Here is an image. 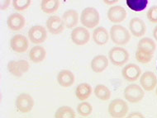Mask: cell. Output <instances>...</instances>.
Here are the masks:
<instances>
[{
	"label": "cell",
	"instance_id": "obj_25",
	"mask_svg": "<svg viewBox=\"0 0 157 118\" xmlns=\"http://www.w3.org/2000/svg\"><path fill=\"white\" fill-rule=\"evenodd\" d=\"M94 95L101 101H108L111 97V90L104 84H98L94 88Z\"/></svg>",
	"mask_w": 157,
	"mask_h": 118
},
{
	"label": "cell",
	"instance_id": "obj_19",
	"mask_svg": "<svg viewBox=\"0 0 157 118\" xmlns=\"http://www.w3.org/2000/svg\"><path fill=\"white\" fill-rule=\"evenodd\" d=\"M90 65L94 73H102L109 66V59L103 55H98L93 58Z\"/></svg>",
	"mask_w": 157,
	"mask_h": 118
},
{
	"label": "cell",
	"instance_id": "obj_21",
	"mask_svg": "<svg viewBox=\"0 0 157 118\" xmlns=\"http://www.w3.org/2000/svg\"><path fill=\"white\" fill-rule=\"evenodd\" d=\"M46 56V51L43 46H35L29 51V58L33 63L38 64L45 59Z\"/></svg>",
	"mask_w": 157,
	"mask_h": 118
},
{
	"label": "cell",
	"instance_id": "obj_27",
	"mask_svg": "<svg viewBox=\"0 0 157 118\" xmlns=\"http://www.w3.org/2000/svg\"><path fill=\"white\" fill-rule=\"evenodd\" d=\"M75 111L68 106H62L59 107L55 114L56 118H75Z\"/></svg>",
	"mask_w": 157,
	"mask_h": 118
},
{
	"label": "cell",
	"instance_id": "obj_24",
	"mask_svg": "<svg viewBox=\"0 0 157 118\" xmlns=\"http://www.w3.org/2000/svg\"><path fill=\"white\" fill-rule=\"evenodd\" d=\"M60 7V0H41V8L46 14L54 13Z\"/></svg>",
	"mask_w": 157,
	"mask_h": 118
},
{
	"label": "cell",
	"instance_id": "obj_28",
	"mask_svg": "<svg viewBox=\"0 0 157 118\" xmlns=\"http://www.w3.org/2000/svg\"><path fill=\"white\" fill-rule=\"evenodd\" d=\"M93 107L90 102L82 101L81 103H79L77 107V112L82 116H88L92 113Z\"/></svg>",
	"mask_w": 157,
	"mask_h": 118
},
{
	"label": "cell",
	"instance_id": "obj_5",
	"mask_svg": "<svg viewBox=\"0 0 157 118\" xmlns=\"http://www.w3.org/2000/svg\"><path fill=\"white\" fill-rule=\"evenodd\" d=\"M128 110L129 107L127 102L120 98L113 100L109 106V113L112 117H124Z\"/></svg>",
	"mask_w": 157,
	"mask_h": 118
},
{
	"label": "cell",
	"instance_id": "obj_14",
	"mask_svg": "<svg viewBox=\"0 0 157 118\" xmlns=\"http://www.w3.org/2000/svg\"><path fill=\"white\" fill-rule=\"evenodd\" d=\"M140 83L146 91H152L157 86V77L151 71H146L140 76Z\"/></svg>",
	"mask_w": 157,
	"mask_h": 118
},
{
	"label": "cell",
	"instance_id": "obj_31",
	"mask_svg": "<svg viewBox=\"0 0 157 118\" xmlns=\"http://www.w3.org/2000/svg\"><path fill=\"white\" fill-rule=\"evenodd\" d=\"M147 18L152 23H157V6H152L148 9L146 13Z\"/></svg>",
	"mask_w": 157,
	"mask_h": 118
},
{
	"label": "cell",
	"instance_id": "obj_13",
	"mask_svg": "<svg viewBox=\"0 0 157 118\" xmlns=\"http://www.w3.org/2000/svg\"><path fill=\"white\" fill-rule=\"evenodd\" d=\"M46 27L52 35L60 34L65 29V24L61 17L56 15L51 16L46 21Z\"/></svg>",
	"mask_w": 157,
	"mask_h": 118
},
{
	"label": "cell",
	"instance_id": "obj_15",
	"mask_svg": "<svg viewBox=\"0 0 157 118\" xmlns=\"http://www.w3.org/2000/svg\"><path fill=\"white\" fill-rule=\"evenodd\" d=\"M7 25L9 29L13 32H17L22 30L26 25V19L22 14L18 13H12L8 17Z\"/></svg>",
	"mask_w": 157,
	"mask_h": 118
},
{
	"label": "cell",
	"instance_id": "obj_8",
	"mask_svg": "<svg viewBox=\"0 0 157 118\" xmlns=\"http://www.w3.org/2000/svg\"><path fill=\"white\" fill-rule=\"evenodd\" d=\"M28 38L31 42L35 45L41 44L47 38V31L43 26L35 25L28 31Z\"/></svg>",
	"mask_w": 157,
	"mask_h": 118
},
{
	"label": "cell",
	"instance_id": "obj_3",
	"mask_svg": "<svg viewBox=\"0 0 157 118\" xmlns=\"http://www.w3.org/2000/svg\"><path fill=\"white\" fill-rule=\"evenodd\" d=\"M109 57L112 64L116 66H122L128 61L129 53L123 47L115 46L109 51Z\"/></svg>",
	"mask_w": 157,
	"mask_h": 118
},
{
	"label": "cell",
	"instance_id": "obj_7",
	"mask_svg": "<svg viewBox=\"0 0 157 118\" xmlns=\"http://www.w3.org/2000/svg\"><path fill=\"white\" fill-rule=\"evenodd\" d=\"M30 69L29 63L25 59L12 60L8 64V70L12 75L15 77H21Z\"/></svg>",
	"mask_w": 157,
	"mask_h": 118
},
{
	"label": "cell",
	"instance_id": "obj_35",
	"mask_svg": "<svg viewBox=\"0 0 157 118\" xmlns=\"http://www.w3.org/2000/svg\"><path fill=\"white\" fill-rule=\"evenodd\" d=\"M153 36H154L155 40L157 41V26H155L153 30Z\"/></svg>",
	"mask_w": 157,
	"mask_h": 118
},
{
	"label": "cell",
	"instance_id": "obj_12",
	"mask_svg": "<svg viewBox=\"0 0 157 118\" xmlns=\"http://www.w3.org/2000/svg\"><path fill=\"white\" fill-rule=\"evenodd\" d=\"M122 75L128 82H134L137 80L141 75V70L137 64H128L125 65L122 70Z\"/></svg>",
	"mask_w": 157,
	"mask_h": 118
},
{
	"label": "cell",
	"instance_id": "obj_9",
	"mask_svg": "<svg viewBox=\"0 0 157 118\" xmlns=\"http://www.w3.org/2000/svg\"><path fill=\"white\" fill-rule=\"evenodd\" d=\"M71 38L77 46H84L90 40V33L84 27H76L71 32Z\"/></svg>",
	"mask_w": 157,
	"mask_h": 118
},
{
	"label": "cell",
	"instance_id": "obj_26",
	"mask_svg": "<svg viewBox=\"0 0 157 118\" xmlns=\"http://www.w3.org/2000/svg\"><path fill=\"white\" fill-rule=\"evenodd\" d=\"M128 8L134 12H141L147 7L148 0H126Z\"/></svg>",
	"mask_w": 157,
	"mask_h": 118
},
{
	"label": "cell",
	"instance_id": "obj_11",
	"mask_svg": "<svg viewBox=\"0 0 157 118\" xmlns=\"http://www.w3.org/2000/svg\"><path fill=\"white\" fill-rule=\"evenodd\" d=\"M108 18L111 22L118 24L127 17V11L122 6L115 5L110 7L108 11Z\"/></svg>",
	"mask_w": 157,
	"mask_h": 118
},
{
	"label": "cell",
	"instance_id": "obj_33",
	"mask_svg": "<svg viewBox=\"0 0 157 118\" xmlns=\"http://www.w3.org/2000/svg\"><path fill=\"white\" fill-rule=\"evenodd\" d=\"M127 117L129 118H143L144 117V115H142L141 112H132L131 114L127 116Z\"/></svg>",
	"mask_w": 157,
	"mask_h": 118
},
{
	"label": "cell",
	"instance_id": "obj_36",
	"mask_svg": "<svg viewBox=\"0 0 157 118\" xmlns=\"http://www.w3.org/2000/svg\"><path fill=\"white\" fill-rule=\"evenodd\" d=\"M155 93H156V95H157V86L155 87Z\"/></svg>",
	"mask_w": 157,
	"mask_h": 118
},
{
	"label": "cell",
	"instance_id": "obj_18",
	"mask_svg": "<svg viewBox=\"0 0 157 118\" xmlns=\"http://www.w3.org/2000/svg\"><path fill=\"white\" fill-rule=\"evenodd\" d=\"M75 80V75L71 70H63L57 75V83L63 88H69L74 84Z\"/></svg>",
	"mask_w": 157,
	"mask_h": 118
},
{
	"label": "cell",
	"instance_id": "obj_22",
	"mask_svg": "<svg viewBox=\"0 0 157 118\" xmlns=\"http://www.w3.org/2000/svg\"><path fill=\"white\" fill-rule=\"evenodd\" d=\"M92 93V87L87 83H82L77 86L75 89V96L80 101H85Z\"/></svg>",
	"mask_w": 157,
	"mask_h": 118
},
{
	"label": "cell",
	"instance_id": "obj_20",
	"mask_svg": "<svg viewBox=\"0 0 157 118\" xmlns=\"http://www.w3.org/2000/svg\"><path fill=\"white\" fill-rule=\"evenodd\" d=\"M110 37L109 32L103 27H96L93 32V40L98 46H103L108 43Z\"/></svg>",
	"mask_w": 157,
	"mask_h": 118
},
{
	"label": "cell",
	"instance_id": "obj_23",
	"mask_svg": "<svg viewBox=\"0 0 157 118\" xmlns=\"http://www.w3.org/2000/svg\"><path fill=\"white\" fill-rule=\"evenodd\" d=\"M156 49V44L152 40L151 38L149 37H143L139 40L138 45H137V50L146 53L154 54L155 51Z\"/></svg>",
	"mask_w": 157,
	"mask_h": 118
},
{
	"label": "cell",
	"instance_id": "obj_16",
	"mask_svg": "<svg viewBox=\"0 0 157 118\" xmlns=\"http://www.w3.org/2000/svg\"><path fill=\"white\" fill-rule=\"evenodd\" d=\"M130 32L136 37H141L145 35L146 32V23L139 17H133L129 22Z\"/></svg>",
	"mask_w": 157,
	"mask_h": 118
},
{
	"label": "cell",
	"instance_id": "obj_30",
	"mask_svg": "<svg viewBox=\"0 0 157 118\" xmlns=\"http://www.w3.org/2000/svg\"><path fill=\"white\" fill-rule=\"evenodd\" d=\"M32 3V0H13V6L15 10L22 12L29 8Z\"/></svg>",
	"mask_w": 157,
	"mask_h": 118
},
{
	"label": "cell",
	"instance_id": "obj_1",
	"mask_svg": "<svg viewBox=\"0 0 157 118\" xmlns=\"http://www.w3.org/2000/svg\"><path fill=\"white\" fill-rule=\"evenodd\" d=\"M109 35L112 41L116 44L117 46H124L131 40L129 31L119 24H115L111 27Z\"/></svg>",
	"mask_w": 157,
	"mask_h": 118
},
{
	"label": "cell",
	"instance_id": "obj_32",
	"mask_svg": "<svg viewBox=\"0 0 157 118\" xmlns=\"http://www.w3.org/2000/svg\"><path fill=\"white\" fill-rule=\"evenodd\" d=\"M11 3V0H0V9L2 11L7 10Z\"/></svg>",
	"mask_w": 157,
	"mask_h": 118
},
{
	"label": "cell",
	"instance_id": "obj_10",
	"mask_svg": "<svg viewBox=\"0 0 157 118\" xmlns=\"http://www.w3.org/2000/svg\"><path fill=\"white\" fill-rule=\"evenodd\" d=\"M10 46L12 50L17 53H24L27 51L29 46L28 39L22 34H17L12 37Z\"/></svg>",
	"mask_w": 157,
	"mask_h": 118
},
{
	"label": "cell",
	"instance_id": "obj_6",
	"mask_svg": "<svg viewBox=\"0 0 157 118\" xmlns=\"http://www.w3.org/2000/svg\"><path fill=\"white\" fill-rule=\"evenodd\" d=\"M34 107V99L29 93H22L19 94L16 99L17 110L21 113H28Z\"/></svg>",
	"mask_w": 157,
	"mask_h": 118
},
{
	"label": "cell",
	"instance_id": "obj_34",
	"mask_svg": "<svg viewBox=\"0 0 157 118\" xmlns=\"http://www.w3.org/2000/svg\"><path fill=\"white\" fill-rule=\"evenodd\" d=\"M103 3L107 4V5H113L114 3H117L119 0H103Z\"/></svg>",
	"mask_w": 157,
	"mask_h": 118
},
{
	"label": "cell",
	"instance_id": "obj_4",
	"mask_svg": "<svg viewBox=\"0 0 157 118\" xmlns=\"http://www.w3.org/2000/svg\"><path fill=\"white\" fill-rule=\"evenodd\" d=\"M145 96L144 89L141 86L136 83H132L126 87L124 89L125 99L131 103H137L143 99Z\"/></svg>",
	"mask_w": 157,
	"mask_h": 118
},
{
	"label": "cell",
	"instance_id": "obj_29",
	"mask_svg": "<svg viewBox=\"0 0 157 118\" xmlns=\"http://www.w3.org/2000/svg\"><path fill=\"white\" fill-rule=\"evenodd\" d=\"M152 58H153V55L152 54L146 53L144 51H139L136 50V60L141 63V64H147L151 61Z\"/></svg>",
	"mask_w": 157,
	"mask_h": 118
},
{
	"label": "cell",
	"instance_id": "obj_2",
	"mask_svg": "<svg viewBox=\"0 0 157 118\" xmlns=\"http://www.w3.org/2000/svg\"><path fill=\"white\" fill-rule=\"evenodd\" d=\"M79 20L84 27L94 28L99 23L100 17L96 8L88 7L82 11Z\"/></svg>",
	"mask_w": 157,
	"mask_h": 118
},
{
	"label": "cell",
	"instance_id": "obj_17",
	"mask_svg": "<svg viewBox=\"0 0 157 118\" xmlns=\"http://www.w3.org/2000/svg\"><path fill=\"white\" fill-rule=\"evenodd\" d=\"M62 19L65 27L66 28L71 29V28L76 27V26L78 25L79 16L77 11L74 9H69L63 13Z\"/></svg>",
	"mask_w": 157,
	"mask_h": 118
}]
</instances>
